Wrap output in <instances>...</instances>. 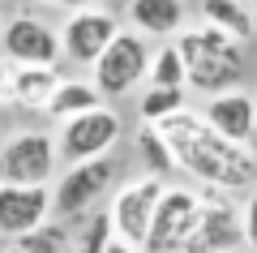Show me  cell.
Here are the masks:
<instances>
[{"label":"cell","instance_id":"obj_19","mask_svg":"<svg viewBox=\"0 0 257 253\" xmlns=\"http://www.w3.org/2000/svg\"><path fill=\"white\" fill-rule=\"evenodd\" d=\"M146 86H184V91H189V69H184V56H180V47H176V39H167L163 47L150 52Z\"/></svg>","mask_w":257,"mask_h":253},{"label":"cell","instance_id":"obj_13","mask_svg":"<svg viewBox=\"0 0 257 253\" xmlns=\"http://www.w3.org/2000/svg\"><path fill=\"white\" fill-rule=\"evenodd\" d=\"M202 120L223 133L227 142H240V146H253V125H257V99L248 91H223V95H210L202 103Z\"/></svg>","mask_w":257,"mask_h":253},{"label":"cell","instance_id":"obj_12","mask_svg":"<svg viewBox=\"0 0 257 253\" xmlns=\"http://www.w3.org/2000/svg\"><path fill=\"white\" fill-rule=\"evenodd\" d=\"M52 219V185L0 181V240H22Z\"/></svg>","mask_w":257,"mask_h":253},{"label":"cell","instance_id":"obj_26","mask_svg":"<svg viewBox=\"0 0 257 253\" xmlns=\"http://www.w3.org/2000/svg\"><path fill=\"white\" fill-rule=\"evenodd\" d=\"M5 253H26V249H22V244H9V249H5Z\"/></svg>","mask_w":257,"mask_h":253},{"label":"cell","instance_id":"obj_1","mask_svg":"<svg viewBox=\"0 0 257 253\" xmlns=\"http://www.w3.org/2000/svg\"><path fill=\"white\" fill-rule=\"evenodd\" d=\"M155 129L172 146L176 172L193 176L197 185H210V189H223V193H248L257 185V150L214 133L202 120V112L184 108L176 116L159 120Z\"/></svg>","mask_w":257,"mask_h":253},{"label":"cell","instance_id":"obj_23","mask_svg":"<svg viewBox=\"0 0 257 253\" xmlns=\"http://www.w3.org/2000/svg\"><path fill=\"white\" fill-rule=\"evenodd\" d=\"M22 5H43V9H69V13H77V9H94V5H103V0H22Z\"/></svg>","mask_w":257,"mask_h":253},{"label":"cell","instance_id":"obj_24","mask_svg":"<svg viewBox=\"0 0 257 253\" xmlns=\"http://www.w3.org/2000/svg\"><path fill=\"white\" fill-rule=\"evenodd\" d=\"M9 69H13V64L5 60V56H0V103L9 99Z\"/></svg>","mask_w":257,"mask_h":253},{"label":"cell","instance_id":"obj_31","mask_svg":"<svg viewBox=\"0 0 257 253\" xmlns=\"http://www.w3.org/2000/svg\"><path fill=\"white\" fill-rule=\"evenodd\" d=\"M244 5H248V0H244Z\"/></svg>","mask_w":257,"mask_h":253},{"label":"cell","instance_id":"obj_15","mask_svg":"<svg viewBox=\"0 0 257 253\" xmlns=\"http://www.w3.org/2000/svg\"><path fill=\"white\" fill-rule=\"evenodd\" d=\"M56 86H60V69H52V64H13L9 69V99L13 108L22 112H43L47 99L56 95Z\"/></svg>","mask_w":257,"mask_h":253},{"label":"cell","instance_id":"obj_27","mask_svg":"<svg viewBox=\"0 0 257 253\" xmlns=\"http://www.w3.org/2000/svg\"><path fill=\"white\" fill-rule=\"evenodd\" d=\"M253 146H257V125H253Z\"/></svg>","mask_w":257,"mask_h":253},{"label":"cell","instance_id":"obj_7","mask_svg":"<svg viewBox=\"0 0 257 253\" xmlns=\"http://www.w3.org/2000/svg\"><path fill=\"white\" fill-rule=\"evenodd\" d=\"M124 137V120H120L116 108H94L82 112V116H69L60 120V133H56V150H60V163H86V159H99V154H111L116 142Z\"/></svg>","mask_w":257,"mask_h":253},{"label":"cell","instance_id":"obj_10","mask_svg":"<svg viewBox=\"0 0 257 253\" xmlns=\"http://www.w3.org/2000/svg\"><path fill=\"white\" fill-rule=\"evenodd\" d=\"M0 56L9 64H52L60 69V30L47 26L39 13H13L0 26Z\"/></svg>","mask_w":257,"mask_h":253},{"label":"cell","instance_id":"obj_4","mask_svg":"<svg viewBox=\"0 0 257 253\" xmlns=\"http://www.w3.org/2000/svg\"><path fill=\"white\" fill-rule=\"evenodd\" d=\"M120 163L116 154H99V159H86V163H69L60 172V181L52 185V215L73 223V219L90 215L94 206L103 202V193L116 185Z\"/></svg>","mask_w":257,"mask_h":253},{"label":"cell","instance_id":"obj_14","mask_svg":"<svg viewBox=\"0 0 257 253\" xmlns=\"http://www.w3.org/2000/svg\"><path fill=\"white\" fill-rule=\"evenodd\" d=\"M184 18H189L184 0H128L124 5L128 30H138L146 39H163V43L184 30Z\"/></svg>","mask_w":257,"mask_h":253},{"label":"cell","instance_id":"obj_17","mask_svg":"<svg viewBox=\"0 0 257 253\" xmlns=\"http://www.w3.org/2000/svg\"><path fill=\"white\" fill-rule=\"evenodd\" d=\"M202 22L231 35V39H240V43H248L257 35V13L244 0H202Z\"/></svg>","mask_w":257,"mask_h":253},{"label":"cell","instance_id":"obj_18","mask_svg":"<svg viewBox=\"0 0 257 253\" xmlns=\"http://www.w3.org/2000/svg\"><path fill=\"white\" fill-rule=\"evenodd\" d=\"M189 108V91L184 86H146L138 99V116L142 125H159V120L176 116V112Z\"/></svg>","mask_w":257,"mask_h":253},{"label":"cell","instance_id":"obj_9","mask_svg":"<svg viewBox=\"0 0 257 253\" xmlns=\"http://www.w3.org/2000/svg\"><path fill=\"white\" fill-rule=\"evenodd\" d=\"M163 176H133V181H124L116 193H111V206H107V215H111V227H116V236L120 240H128V244H146V232H150V219H155V206H159V198H163Z\"/></svg>","mask_w":257,"mask_h":253},{"label":"cell","instance_id":"obj_5","mask_svg":"<svg viewBox=\"0 0 257 253\" xmlns=\"http://www.w3.org/2000/svg\"><path fill=\"white\" fill-rule=\"evenodd\" d=\"M60 167L56 133L47 129H18L0 142V181L5 185H52Z\"/></svg>","mask_w":257,"mask_h":253},{"label":"cell","instance_id":"obj_29","mask_svg":"<svg viewBox=\"0 0 257 253\" xmlns=\"http://www.w3.org/2000/svg\"><path fill=\"white\" fill-rule=\"evenodd\" d=\"M0 26H5V18H0Z\"/></svg>","mask_w":257,"mask_h":253},{"label":"cell","instance_id":"obj_3","mask_svg":"<svg viewBox=\"0 0 257 253\" xmlns=\"http://www.w3.org/2000/svg\"><path fill=\"white\" fill-rule=\"evenodd\" d=\"M150 39L138 35V30L120 26V35L111 39L107 47H103V56L90 64V81L94 91L103 95V99H124V95H133L146 81L150 73Z\"/></svg>","mask_w":257,"mask_h":253},{"label":"cell","instance_id":"obj_21","mask_svg":"<svg viewBox=\"0 0 257 253\" xmlns=\"http://www.w3.org/2000/svg\"><path fill=\"white\" fill-rule=\"evenodd\" d=\"M13 244H22L26 253H64L69 249V223L64 219H47L43 227H35L30 236H22V240H13Z\"/></svg>","mask_w":257,"mask_h":253},{"label":"cell","instance_id":"obj_22","mask_svg":"<svg viewBox=\"0 0 257 253\" xmlns=\"http://www.w3.org/2000/svg\"><path fill=\"white\" fill-rule=\"evenodd\" d=\"M240 215H244V244L257 253V185L248 189V198H244V206H240Z\"/></svg>","mask_w":257,"mask_h":253},{"label":"cell","instance_id":"obj_20","mask_svg":"<svg viewBox=\"0 0 257 253\" xmlns=\"http://www.w3.org/2000/svg\"><path fill=\"white\" fill-rule=\"evenodd\" d=\"M138 154H142V163H146L150 176H172L176 172V154H172L167 137L159 133L155 125H142L138 129Z\"/></svg>","mask_w":257,"mask_h":253},{"label":"cell","instance_id":"obj_16","mask_svg":"<svg viewBox=\"0 0 257 253\" xmlns=\"http://www.w3.org/2000/svg\"><path fill=\"white\" fill-rule=\"evenodd\" d=\"M103 103H107V99L94 91L90 77H60V86H56V95L47 99L43 116H52L56 125H60V120L82 116V112H94V108H103Z\"/></svg>","mask_w":257,"mask_h":253},{"label":"cell","instance_id":"obj_30","mask_svg":"<svg viewBox=\"0 0 257 253\" xmlns=\"http://www.w3.org/2000/svg\"><path fill=\"white\" fill-rule=\"evenodd\" d=\"M0 5H5V0H0Z\"/></svg>","mask_w":257,"mask_h":253},{"label":"cell","instance_id":"obj_25","mask_svg":"<svg viewBox=\"0 0 257 253\" xmlns=\"http://www.w3.org/2000/svg\"><path fill=\"white\" fill-rule=\"evenodd\" d=\"M103 253H142V249H138V244H128V240H120V236H116V240H111V244H107Z\"/></svg>","mask_w":257,"mask_h":253},{"label":"cell","instance_id":"obj_6","mask_svg":"<svg viewBox=\"0 0 257 253\" xmlns=\"http://www.w3.org/2000/svg\"><path fill=\"white\" fill-rule=\"evenodd\" d=\"M197 198H202V210L184 253H236L244 244V215L236 206V193L197 185Z\"/></svg>","mask_w":257,"mask_h":253},{"label":"cell","instance_id":"obj_2","mask_svg":"<svg viewBox=\"0 0 257 253\" xmlns=\"http://www.w3.org/2000/svg\"><path fill=\"white\" fill-rule=\"evenodd\" d=\"M176 47L184 56V69H189V91L197 95H223L236 91V81L244 77V43L214 26H184L176 35Z\"/></svg>","mask_w":257,"mask_h":253},{"label":"cell","instance_id":"obj_8","mask_svg":"<svg viewBox=\"0 0 257 253\" xmlns=\"http://www.w3.org/2000/svg\"><path fill=\"white\" fill-rule=\"evenodd\" d=\"M197 210H202L197 189H189V185H167L159 206H155V219H150L142 253H184V244L193 236V223H197Z\"/></svg>","mask_w":257,"mask_h":253},{"label":"cell","instance_id":"obj_28","mask_svg":"<svg viewBox=\"0 0 257 253\" xmlns=\"http://www.w3.org/2000/svg\"><path fill=\"white\" fill-rule=\"evenodd\" d=\"M248 5H253V13H257V0H248Z\"/></svg>","mask_w":257,"mask_h":253},{"label":"cell","instance_id":"obj_11","mask_svg":"<svg viewBox=\"0 0 257 253\" xmlns=\"http://www.w3.org/2000/svg\"><path fill=\"white\" fill-rule=\"evenodd\" d=\"M116 35H120V18L111 9H103V5L77 9V13H69L64 26H60V56L69 64H77V69H90Z\"/></svg>","mask_w":257,"mask_h":253}]
</instances>
